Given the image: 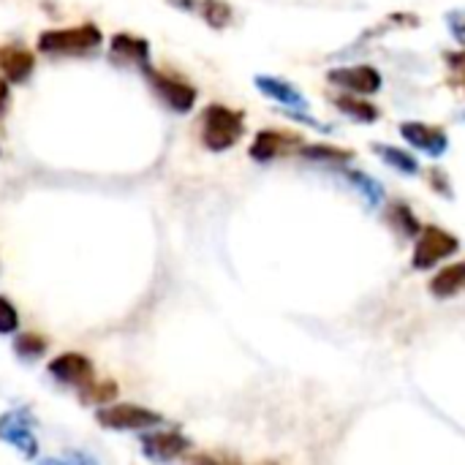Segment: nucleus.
I'll return each instance as SVG.
<instances>
[{"instance_id":"nucleus-1","label":"nucleus","mask_w":465,"mask_h":465,"mask_svg":"<svg viewBox=\"0 0 465 465\" xmlns=\"http://www.w3.org/2000/svg\"><path fill=\"white\" fill-rule=\"evenodd\" d=\"M104 33L95 22H79L68 27L41 30L35 38V49L44 57H93L104 46Z\"/></svg>"},{"instance_id":"nucleus-10","label":"nucleus","mask_w":465,"mask_h":465,"mask_svg":"<svg viewBox=\"0 0 465 465\" xmlns=\"http://www.w3.org/2000/svg\"><path fill=\"white\" fill-rule=\"evenodd\" d=\"M46 373L63 384V387H71L76 392L87 390L93 381H95V368L90 362L87 354H79V351H65V354H57L46 362Z\"/></svg>"},{"instance_id":"nucleus-26","label":"nucleus","mask_w":465,"mask_h":465,"mask_svg":"<svg viewBox=\"0 0 465 465\" xmlns=\"http://www.w3.org/2000/svg\"><path fill=\"white\" fill-rule=\"evenodd\" d=\"M428 185L439 193V196H444V199H455V188H452V180H450V174L441 169V166H430L428 172Z\"/></svg>"},{"instance_id":"nucleus-4","label":"nucleus","mask_w":465,"mask_h":465,"mask_svg":"<svg viewBox=\"0 0 465 465\" xmlns=\"http://www.w3.org/2000/svg\"><path fill=\"white\" fill-rule=\"evenodd\" d=\"M458 251H460V240H458L450 229L436 226V223H428V226H422L420 237L414 240L411 267H414L417 272L436 270L441 262L452 259Z\"/></svg>"},{"instance_id":"nucleus-31","label":"nucleus","mask_w":465,"mask_h":465,"mask_svg":"<svg viewBox=\"0 0 465 465\" xmlns=\"http://www.w3.org/2000/svg\"><path fill=\"white\" fill-rule=\"evenodd\" d=\"M38 465H71L68 460H57V458H44V460H38Z\"/></svg>"},{"instance_id":"nucleus-28","label":"nucleus","mask_w":465,"mask_h":465,"mask_svg":"<svg viewBox=\"0 0 465 465\" xmlns=\"http://www.w3.org/2000/svg\"><path fill=\"white\" fill-rule=\"evenodd\" d=\"M188 465H242L234 455H226V452H199L193 455Z\"/></svg>"},{"instance_id":"nucleus-27","label":"nucleus","mask_w":465,"mask_h":465,"mask_svg":"<svg viewBox=\"0 0 465 465\" xmlns=\"http://www.w3.org/2000/svg\"><path fill=\"white\" fill-rule=\"evenodd\" d=\"M444 22H447L450 33H452V38L460 46H465V8H450L447 16H444Z\"/></svg>"},{"instance_id":"nucleus-17","label":"nucleus","mask_w":465,"mask_h":465,"mask_svg":"<svg viewBox=\"0 0 465 465\" xmlns=\"http://www.w3.org/2000/svg\"><path fill=\"white\" fill-rule=\"evenodd\" d=\"M384 218L401 240H417L422 232V223L409 202H390L384 210Z\"/></svg>"},{"instance_id":"nucleus-23","label":"nucleus","mask_w":465,"mask_h":465,"mask_svg":"<svg viewBox=\"0 0 465 465\" xmlns=\"http://www.w3.org/2000/svg\"><path fill=\"white\" fill-rule=\"evenodd\" d=\"M444 65H447V87L465 98V46L444 52Z\"/></svg>"},{"instance_id":"nucleus-11","label":"nucleus","mask_w":465,"mask_h":465,"mask_svg":"<svg viewBox=\"0 0 465 465\" xmlns=\"http://www.w3.org/2000/svg\"><path fill=\"white\" fill-rule=\"evenodd\" d=\"M106 57L112 65H125V68L131 65V68L142 71L144 65H150V41L144 35H136L128 30L112 33L109 44H106Z\"/></svg>"},{"instance_id":"nucleus-3","label":"nucleus","mask_w":465,"mask_h":465,"mask_svg":"<svg viewBox=\"0 0 465 465\" xmlns=\"http://www.w3.org/2000/svg\"><path fill=\"white\" fill-rule=\"evenodd\" d=\"M147 82V87L155 93V98L174 114H188L193 112L196 101H199V90L180 74L174 71H166V68H155L153 63L144 65L139 71Z\"/></svg>"},{"instance_id":"nucleus-33","label":"nucleus","mask_w":465,"mask_h":465,"mask_svg":"<svg viewBox=\"0 0 465 465\" xmlns=\"http://www.w3.org/2000/svg\"><path fill=\"white\" fill-rule=\"evenodd\" d=\"M463 117H465V114H463Z\"/></svg>"},{"instance_id":"nucleus-20","label":"nucleus","mask_w":465,"mask_h":465,"mask_svg":"<svg viewBox=\"0 0 465 465\" xmlns=\"http://www.w3.org/2000/svg\"><path fill=\"white\" fill-rule=\"evenodd\" d=\"M335 106H338V112H341V114H346L349 120H354V123H365V125H371V123H376V120L381 117V112H379V106H376V104L365 101L362 95H351V93H341V95H335Z\"/></svg>"},{"instance_id":"nucleus-29","label":"nucleus","mask_w":465,"mask_h":465,"mask_svg":"<svg viewBox=\"0 0 465 465\" xmlns=\"http://www.w3.org/2000/svg\"><path fill=\"white\" fill-rule=\"evenodd\" d=\"M8 106H11V84L3 79V74H0V117L8 112Z\"/></svg>"},{"instance_id":"nucleus-16","label":"nucleus","mask_w":465,"mask_h":465,"mask_svg":"<svg viewBox=\"0 0 465 465\" xmlns=\"http://www.w3.org/2000/svg\"><path fill=\"white\" fill-rule=\"evenodd\" d=\"M335 172H341V177L362 196L368 210H379L384 204V185L376 177H371L362 169H349V166H338Z\"/></svg>"},{"instance_id":"nucleus-30","label":"nucleus","mask_w":465,"mask_h":465,"mask_svg":"<svg viewBox=\"0 0 465 465\" xmlns=\"http://www.w3.org/2000/svg\"><path fill=\"white\" fill-rule=\"evenodd\" d=\"M68 458H71V460H68L71 465H98L90 455H82V452H71Z\"/></svg>"},{"instance_id":"nucleus-22","label":"nucleus","mask_w":465,"mask_h":465,"mask_svg":"<svg viewBox=\"0 0 465 465\" xmlns=\"http://www.w3.org/2000/svg\"><path fill=\"white\" fill-rule=\"evenodd\" d=\"M11 349H14V354H16L22 362H35V360H41V357L46 354L49 343H46V338L38 335V332H19V335H14Z\"/></svg>"},{"instance_id":"nucleus-21","label":"nucleus","mask_w":465,"mask_h":465,"mask_svg":"<svg viewBox=\"0 0 465 465\" xmlns=\"http://www.w3.org/2000/svg\"><path fill=\"white\" fill-rule=\"evenodd\" d=\"M302 155L305 161H313V163H327V166H346L354 161V150H346V147H335V144H302V150L297 153Z\"/></svg>"},{"instance_id":"nucleus-13","label":"nucleus","mask_w":465,"mask_h":465,"mask_svg":"<svg viewBox=\"0 0 465 465\" xmlns=\"http://www.w3.org/2000/svg\"><path fill=\"white\" fill-rule=\"evenodd\" d=\"M253 84H256V90H259L264 98L281 104V109L308 112V98H305V93H302L294 82H289V79H283V76H275V74H256V76H253Z\"/></svg>"},{"instance_id":"nucleus-12","label":"nucleus","mask_w":465,"mask_h":465,"mask_svg":"<svg viewBox=\"0 0 465 465\" xmlns=\"http://www.w3.org/2000/svg\"><path fill=\"white\" fill-rule=\"evenodd\" d=\"M398 131L414 150H420L430 158H444L450 150V134L441 125L422 123V120H403L398 125Z\"/></svg>"},{"instance_id":"nucleus-5","label":"nucleus","mask_w":465,"mask_h":465,"mask_svg":"<svg viewBox=\"0 0 465 465\" xmlns=\"http://www.w3.org/2000/svg\"><path fill=\"white\" fill-rule=\"evenodd\" d=\"M95 422L104 430L114 433H134V430H153L163 425V414L139 406V403H109L95 411Z\"/></svg>"},{"instance_id":"nucleus-6","label":"nucleus","mask_w":465,"mask_h":465,"mask_svg":"<svg viewBox=\"0 0 465 465\" xmlns=\"http://www.w3.org/2000/svg\"><path fill=\"white\" fill-rule=\"evenodd\" d=\"M193 450V441L183 430H147L139 439V452L144 460L166 465L185 458Z\"/></svg>"},{"instance_id":"nucleus-2","label":"nucleus","mask_w":465,"mask_h":465,"mask_svg":"<svg viewBox=\"0 0 465 465\" xmlns=\"http://www.w3.org/2000/svg\"><path fill=\"white\" fill-rule=\"evenodd\" d=\"M245 136V112L226 104H207L199 117V139L210 153H226Z\"/></svg>"},{"instance_id":"nucleus-14","label":"nucleus","mask_w":465,"mask_h":465,"mask_svg":"<svg viewBox=\"0 0 465 465\" xmlns=\"http://www.w3.org/2000/svg\"><path fill=\"white\" fill-rule=\"evenodd\" d=\"M0 74L8 84H27L35 74V54L25 44H0Z\"/></svg>"},{"instance_id":"nucleus-24","label":"nucleus","mask_w":465,"mask_h":465,"mask_svg":"<svg viewBox=\"0 0 465 465\" xmlns=\"http://www.w3.org/2000/svg\"><path fill=\"white\" fill-rule=\"evenodd\" d=\"M117 392H120V387H117V381H112V379H106V381H93L87 390H82L79 392V401L82 403H93V406H109V403H114L117 401Z\"/></svg>"},{"instance_id":"nucleus-19","label":"nucleus","mask_w":465,"mask_h":465,"mask_svg":"<svg viewBox=\"0 0 465 465\" xmlns=\"http://www.w3.org/2000/svg\"><path fill=\"white\" fill-rule=\"evenodd\" d=\"M373 153H376L390 169H395V172L403 174V177H417V174L422 172L417 155H411L409 150H401V147H395V144L376 142V144H373Z\"/></svg>"},{"instance_id":"nucleus-18","label":"nucleus","mask_w":465,"mask_h":465,"mask_svg":"<svg viewBox=\"0 0 465 465\" xmlns=\"http://www.w3.org/2000/svg\"><path fill=\"white\" fill-rule=\"evenodd\" d=\"M428 289H430V294L436 300H452V297H458L465 289V262H458V264H450V267L439 270L430 278Z\"/></svg>"},{"instance_id":"nucleus-8","label":"nucleus","mask_w":465,"mask_h":465,"mask_svg":"<svg viewBox=\"0 0 465 465\" xmlns=\"http://www.w3.org/2000/svg\"><path fill=\"white\" fill-rule=\"evenodd\" d=\"M305 144L302 134L297 131H283V128H262L251 147H248V155L256 161V163H272L289 153H300Z\"/></svg>"},{"instance_id":"nucleus-15","label":"nucleus","mask_w":465,"mask_h":465,"mask_svg":"<svg viewBox=\"0 0 465 465\" xmlns=\"http://www.w3.org/2000/svg\"><path fill=\"white\" fill-rule=\"evenodd\" d=\"M169 5L185 14H196L213 30H226L234 19V8L226 0H169Z\"/></svg>"},{"instance_id":"nucleus-25","label":"nucleus","mask_w":465,"mask_h":465,"mask_svg":"<svg viewBox=\"0 0 465 465\" xmlns=\"http://www.w3.org/2000/svg\"><path fill=\"white\" fill-rule=\"evenodd\" d=\"M19 332V311L16 305L0 294V335H16Z\"/></svg>"},{"instance_id":"nucleus-7","label":"nucleus","mask_w":465,"mask_h":465,"mask_svg":"<svg viewBox=\"0 0 465 465\" xmlns=\"http://www.w3.org/2000/svg\"><path fill=\"white\" fill-rule=\"evenodd\" d=\"M0 441L16 450L25 460L38 458V439H35V420L30 409H14L0 417Z\"/></svg>"},{"instance_id":"nucleus-32","label":"nucleus","mask_w":465,"mask_h":465,"mask_svg":"<svg viewBox=\"0 0 465 465\" xmlns=\"http://www.w3.org/2000/svg\"><path fill=\"white\" fill-rule=\"evenodd\" d=\"M262 465H278V463H262Z\"/></svg>"},{"instance_id":"nucleus-9","label":"nucleus","mask_w":465,"mask_h":465,"mask_svg":"<svg viewBox=\"0 0 465 465\" xmlns=\"http://www.w3.org/2000/svg\"><path fill=\"white\" fill-rule=\"evenodd\" d=\"M327 82L343 93H351V95H373L381 90L384 84V76L376 65H368V63H357V65H338V68H330L327 71Z\"/></svg>"}]
</instances>
